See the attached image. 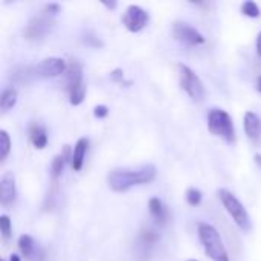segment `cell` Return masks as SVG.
<instances>
[{"label":"cell","mask_w":261,"mask_h":261,"mask_svg":"<svg viewBox=\"0 0 261 261\" xmlns=\"http://www.w3.org/2000/svg\"><path fill=\"white\" fill-rule=\"evenodd\" d=\"M158 170L154 165H142L139 168H116L109 173L107 184L115 193H125L133 187L150 184L156 179Z\"/></svg>","instance_id":"obj_1"},{"label":"cell","mask_w":261,"mask_h":261,"mask_svg":"<svg viewBox=\"0 0 261 261\" xmlns=\"http://www.w3.org/2000/svg\"><path fill=\"white\" fill-rule=\"evenodd\" d=\"M197 234H199V240L205 249V254L213 261H229L226 248L223 245V240L219 234V231L210 225V223H199L197 226Z\"/></svg>","instance_id":"obj_2"},{"label":"cell","mask_w":261,"mask_h":261,"mask_svg":"<svg viewBox=\"0 0 261 261\" xmlns=\"http://www.w3.org/2000/svg\"><path fill=\"white\" fill-rule=\"evenodd\" d=\"M217 196L222 202V205L225 206V210L228 211V214L232 217V220L236 222V225L245 231L249 232L252 229V222H251V216L248 213V210L245 208V205L237 199V196L234 193H231L229 190H219Z\"/></svg>","instance_id":"obj_3"},{"label":"cell","mask_w":261,"mask_h":261,"mask_svg":"<svg viewBox=\"0 0 261 261\" xmlns=\"http://www.w3.org/2000/svg\"><path fill=\"white\" fill-rule=\"evenodd\" d=\"M208 128L214 136L222 138L228 144L236 142V128L231 115L223 109H211L208 113Z\"/></svg>","instance_id":"obj_4"},{"label":"cell","mask_w":261,"mask_h":261,"mask_svg":"<svg viewBox=\"0 0 261 261\" xmlns=\"http://www.w3.org/2000/svg\"><path fill=\"white\" fill-rule=\"evenodd\" d=\"M177 69H179V83L182 90L191 98V101L202 102L205 99V87L199 75L187 64H177Z\"/></svg>","instance_id":"obj_5"},{"label":"cell","mask_w":261,"mask_h":261,"mask_svg":"<svg viewBox=\"0 0 261 261\" xmlns=\"http://www.w3.org/2000/svg\"><path fill=\"white\" fill-rule=\"evenodd\" d=\"M150 15L148 12L141 8L139 5H130L124 15H122V24L130 31V32H139L148 24Z\"/></svg>","instance_id":"obj_6"},{"label":"cell","mask_w":261,"mask_h":261,"mask_svg":"<svg viewBox=\"0 0 261 261\" xmlns=\"http://www.w3.org/2000/svg\"><path fill=\"white\" fill-rule=\"evenodd\" d=\"M173 35L176 40L187 46H200L205 43V37L196 28L185 21H176L173 24Z\"/></svg>","instance_id":"obj_7"},{"label":"cell","mask_w":261,"mask_h":261,"mask_svg":"<svg viewBox=\"0 0 261 261\" xmlns=\"http://www.w3.org/2000/svg\"><path fill=\"white\" fill-rule=\"evenodd\" d=\"M50 28H52L50 15H47V14L44 12V14L40 15V17H34V18L28 23V26H26V29H24V38L34 40V41L41 40V38H44V35L50 31Z\"/></svg>","instance_id":"obj_8"},{"label":"cell","mask_w":261,"mask_h":261,"mask_svg":"<svg viewBox=\"0 0 261 261\" xmlns=\"http://www.w3.org/2000/svg\"><path fill=\"white\" fill-rule=\"evenodd\" d=\"M66 70H67L66 61L63 58H57V57L44 58L41 63H38L34 67V72L40 76H44V78L60 76L61 73H66Z\"/></svg>","instance_id":"obj_9"},{"label":"cell","mask_w":261,"mask_h":261,"mask_svg":"<svg viewBox=\"0 0 261 261\" xmlns=\"http://www.w3.org/2000/svg\"><path fill=\"white\" fill-rule=\"evenodd\" d=\"M18 251L20 254L29 261H44L46 260V254L44 251L35 243V240L24 234L18 239Z\"/></svg>","instance_id":"obj_10"},{"label":"cell","mask_w":261,"mask_h":261,"mask_svg":"<svg viewBox=\"0 0 261 261\" xmlns=\"http://www.w3.org/2000/svg\"><path fill=\"white\" fill-rule=\"evenodd\" d=\"M84 87L83 84V67L76 60H69L66 70V89L67 92H73L76 89Z\"/></svg>","instance_id":"obj_11"},{"label":"cell","mask_w":261,"mask_h":261,"mask_svg":"<svg viewBox=\"0 0 261 261\" xmlns=\"http://www.w3.org/2000/svg\"><path fill=\"white\" fill-rule=\"evenodd\" d=\"M17 199L15 179L11 173L5 174L0 180V203L3 206H11Z\"/></svg>","instance_id":"obj_12"},{"label":"cell","mask_w":261,"mask_h":261,"mask_svg":"<svg viewBox=\"0 0 261 261\" xmlns=\"http://www.w3.org/2000/svg\"><path fill=\"white\" fill-rule=\"evenodd\" d=\"M158 240H159L158 232H154V231H151V229L141 231V234H139V237H138V243H136V251H138L139 258H142V260L148 258L150 251H151V248L158 243Z\"/></svg>","instance_id":"obj_13"},{"label":"cell","mask_w":261,"mask_h":261,"mask_svg":"<svg viewBox=\"0 0 261 261\" xmlns=\"http://www.w3.org/2000/svg\"><path fill=\"white\" fill-rule=\"evenodd\" d=\"M245 132L254 144H261V119L254 112L245 113Z\"/></svg>","instance_id":"obj_14"},{"label":"cell","mask_w":261,"mask_h":261,"mask_svg":"<svg viewBox=\"0 0 261 261\" xmlns=\"http://www.w3.org/2000/svg\"><path fill=\"white\" fill-rule=\"evenodd\" d=\"M148 210H150V214H151L156 225L162 226V225H165L168 222V217H170L168 210H167V206L164 205V202L159 197H151L150 199Z\"/></svg>","instance_id":"obj_15"},{"label":"cell","mask_w":261,"mask_h":261,"mask_svg":"<svg viewBox=\"0 0 261 261\" xmlns=\"http://www.w3.org/2000/svg\"><path fill=\"white\" fill-rule=\"evenodd\" d=\"M29 138H31L32 145L35 148H38V150H43L47 145V141H49L46 127H43L38 122H32L31 124V127H29Z\"/></svg>","instance_id":"obj_16"},{"label":"cell","mask_w":261,"mask_h":261,"mask_svg":"<svg viewBox=\"0 0 261 261\" xmlns=\"http://www.w3.org/2000/svg\"><path fill=\"white\" fill-rule=\"evenodd\" d=\"M87 147H89V139L81 138L76 141L73 153H72V168L73 171H80L84 165V159H86V153H87Z\"/></svg>","instance_id":"obj_17"},{"label":"cell","mask_w":261,"mask_h":261,"mask_svg":"<svg viewBox=\"0 0 261 261\" xmlns=\"http://www.w3.org/2000/svg\"><path fill=\"white\" fill-rule=\"evenodd\" d=\"M72 161V154H70V147L69 145H64L63 151L60 154H57L52 161V165H50V174L54 177V180H57L61 174H63V170H64V165L67 161Z\"/></svg>","instance_id":"obj_18"},{"label":"cell","mask_w":261,"mask_h":261,"mask_svg":"<svg viewBox=\"0 0 261 261\" xmlns=\"http://www.w3.org/2000/svg\"><path fill=\"white\" fill-rule=\"evenodd\" d=\"M17 102V90L14 87H8L2 92V96H0V110L3 113L9 112Z\"/></svg>","instance_id":"obj_19"},{"label":"cell","mask_w":261,"mask_h":261,"mask_svg":"<svg viewBox=\"0 0 261 261\" xmlns=\"http://www.w3.org/2000/svg\"><path fill=\"white\" fill-rule=\"evenodd\" d=\"M11 151V139L6 130H0V159L2 162L8 158Z\"/></svg>","instance_id":"obj_20"},{"label":"cell","mask_w":261,"mask_h":261,"mask_svg":"<svg viewBox=\"0 0 261 261\" xmlns=\"http://www.w3.org/2000/svg\"><path fill=\"white\" fill-rule=\"evenodd\" d=\"M242 12L246 15V17H251V18H257L261 15V9L260 6L252 2V0H248L242 5Z\"/></svg>","instance_id":"obj_21"},{"label":"cell","mask_w":261,"mask_h":261,"mask_svg":"<svg viewBox=\"0 0 261 261\" xmlns=\"http://www.w3.org/2000/svg\"><path fill=\"white\" fill-rule=\"evenodd\" d=\"M185 197H187V202H188L191 206H197V205H200V202H202V191L197 190V188H190V190L187 191Z\"/></svg>","instance_id":"obj_22"},{"label":"cell","mask_w":261,"mask_h":261,"mask_svg":"<svg viewBox=\"0 0 261 261\" xmlns=\"http://www.w3.org/2000/svg\"><path fill=\"white\" fill-rule=\"evenodd\" d=\"M0 231H2V236L5 240H8L12 234V225H11V220L8 216H0Z\"/></svg>","instance_id":"obj_23"},{"label":"cell","mask_w":261,"mask_h":261,"mask_svg":"<svg viewBox=\"0 0 261 261\" xmlns=\"http://www.w3.org/2000/svg\"><path fill=\"white\" fill-rule=\"evenodd\" d=\"M84 96H86V87H81L69 93V101L72 106H80L84 101Z\"/></svg>","instance_id":"obj_24"},{"label":"cell","mask_w":261,"mask_h":261,"mask_svg":"<svg viewBox=\"0 0 261 261\" xmlns=\"http://www.w3.org/2000/svg\"><path fill=\"white\" fill-rule=\"evenodd\" d=\"M110 78H112L115 83H119V84H130V81H125V76H124V70H122V69H115V70L110 73Z\"/></svg>","instance_id":"obj_25"},{"label":"cell","mask_w":261,"mask_h":261,"mask_svg":"<svg viewBox=\"0 0 261 261\" xmlns=\"http://www.w3.org/2000/svg\"><path fill=\"white\" fill-rule=\"evenodd\" d=\"M83 40H84L86 44H89V46H92V47H101V46L104 44L96 35H90V34H86Z\"/></svg>","instance_id":"obj_26"},{"label":"cell","mask_w":261,"mask_h":261,"mask_svg":"<svg viewBox=\"0 0 261 261\" xmlns=\"http://www.w3.org/2000/svg\"><path fill=\"white\" fill-rule=\"evenodd\" d=\"M93 115H95L96 118H99V119H101V118H106V116L109 115V109H107L106 106H102V104H101V106H96V107L93 109Z\"/></svg>","instance_id":"obj_27"},{"label":"cell","mask_w":261,"mask_h":261,"mask_svg":"<svg viewBox=\"0 0 261 261\" xmlns=\"http://www.w3.org/2000/svg\"><path fill=\"white\" fill-rule=\"evenodd\" d=\"M44 12H46L47 15H55V14H58V12H60V5H58V3H49V5H46Z\"/></svg>","instance_id":"obj_28"},{"label":"cell","mask_w":261,"mask_h":261,"mask_svg":"<svg viewBox=\"0 0 261 261\" xmlns=\"http://www.w3.org/2000/svg\"><path fill=\"white\" fill-rule=\"evenodd\" d=\"M255 47H257V54L261 58V32L257 35V41H255Z\"/></svg>","instance_id":"obj_29"},{"label":"cell","mask_w":261,"mask_h":261,"mask_svg":"<svg viewBox=\"0 0 261 261\" xmlns=\"http://www.w3.org/2000/svg\"><path fill=\"white\" fill-rule=\"evenodd\" d=\"M102 5L109 9H115L116 8V2H102Z\"/></svg>","instance_id":"obj_30"},{"label":"cell","mask_w":261,"mask_h":261,"mask_svg":"<svg viewBox=\"0 0 261 261\" xmlns=\"http://www.w3.org/2000/svg\"><path fill=\"white\" fill-rule=\"evenodd\" d=\"M257 90L261 93V75L257 78Z\"/></svg>","instance_id":"obj_31"},{"label":"cell","mask_w":261,"mask_h":261,"mask_svg":"<svg viewBox=\"0 0 261 261\" xmlns=\"http://www.w3.org/2000/svg\"><path fill=\"white\" fill-rule=\"evenodd\" d=\"M9 261H20V257H18V255H15V254H12V255L9 257Z\"/></svg>","instance_id":"obj_32"},{"label":"cell","mask_w":261,"mask_h":261,"mask_svg":"<svg viewBox=\"0 0 261 261\" xmlns=\"http://www.w3.org/2000/svg\"><path fill=\"white\" fill-rule=\"evenodd\" d=\"M255 162L261 167V154H255Z\"/></svg>","instance_id":"obj_33"},{"label":"cell","mask_w":261,"mask_h":261,"mask_svg":"<svg viewBox=\"0 0 261 261\" xmlns=\"http://www.w3.org/2000/svg\"><path fill=\"white\" fill-rule=\"evenodd\" d=\"M190 261H197V260H190Z\"/></svg>","instance_id":"obj_34"},{"label":"cell","mask_w":261,"mask_h":261,"mask_svg":"<svg viewBox=\"0 0 261 261\" xmlns=\"http://www.w3.org/2000/svg\"><path fill=\"white\" fill-rule=\"evenodd\" d=\"M0 261H5V260H3V258H2V260H0Z\"/></svg>","instance_id":"obj_35"}]
</instances>
